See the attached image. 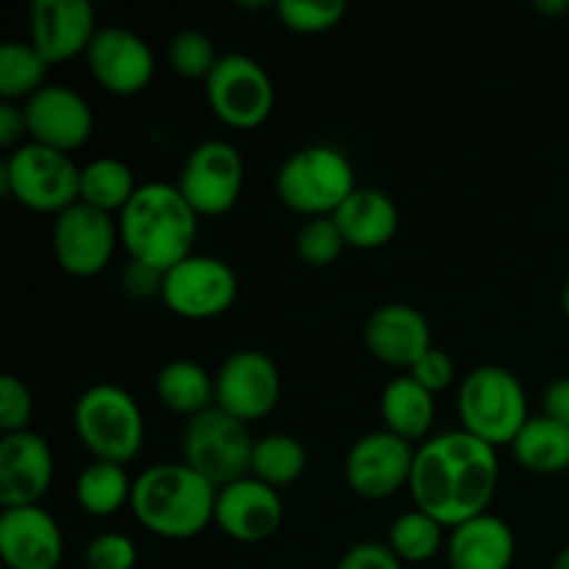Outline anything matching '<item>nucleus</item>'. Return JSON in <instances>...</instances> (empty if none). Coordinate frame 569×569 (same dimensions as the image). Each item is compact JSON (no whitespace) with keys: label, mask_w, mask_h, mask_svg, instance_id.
I'll list each match as a JSON object with an SVG mask.
<instances>
[{"label":"nucleus","mask_w":569,"mask_h":569,"mask_svg":"<svg viewBox=\"0 0 569 569\" xmlns=\"http://www.w3.org/2000/svg\"><path fill=\"white\" fill-rule=\"evenodd\" d=\"M498 450L467 431H448L422 442L411 470L415 506L445 528L487 515L498 489Z\"/></svg>","instance_id":"1"},{"label":"nucleus","mask_w":569,"mask_h":569,"mask_svg":"<svg viewBox=\"0 0 569 569\" xmlns=\"http://www.w3.org/2000/svg\"><path fill=\"white\" fill-rule=\"evenodd\" d=\"M117 226L133 261L167 272L192 256L198 211L172 183H144L120 211Z\"/></svg>","instance_id":"2"},{"label":"nucleus","mask_w":569,"mask_h":569,"mask_svg":"<svg viewBox=\"0 0 569 569\" xmlns=\"http://www.w3.org/2000/svg\"><path fill=\"white\" fill-rule=\"evenodd\" d=\"M217 487L187 465H156L133 481L131 509L161 539H192L214 520Z\"/></svg>","instance_id":"3"},{"label":"nucleus","mask_w":569,"mask_h":569,"mask_svg":"<svg viewBox=\"0 0 569 569\" xmlns=\"http://www.w3.org/2000/svg\"><path fill=\"white\" fill-rule=\"evenodd\" d=\"M459 417L461 431L481 442L511 445L531 420L520 378L498 365L476 367L459 387Z\"/></svg>","instance_id":"4"},{"label":"nucleus","mask_w":569,"mask_h":569,"mask_svg":"<svg viewBox=\"0 0 569 569\" xmlns=\"http://www.w3.org/2000/svg\"><path fill=\"white\" fill-rule=\"evenodd\" d=\"M276 192L298 214L331 217L356 192L353 164L331 144H309L283 161L276 176Z\"/></svg>","instance_id":"5"},{"label":"nucleus","mask_w":569,"mask_h":569,"mask_svg":"<svg viewBox=\"0 0 569 569\" xmlns=\"http://www.w3.org/2000/svg\"><path fill=\"white\" fill-rule=\"evenodd\" d=\"M72 420H76L78 439L98 461L126 467L142 450V411L126 389L111 383L89 387L78 398Z\"/></svg>","instance_id":"6"},{"label":"nucleus","mask_w":569,"mask_h":569,"mask_svg":"<svg viewBox=\"0 0 569 569\" xmlns=\"http://www.w3.org/2000/svg\"><path fill=\"white\" fill-rule=\"evenodd\" d=\"M3 187L26 209L59 217L81 200V170L67 153L28 142L6 159Z\"/></svg>","instance_id":"7"},{"label":"nucleus","mask_w":569,"mask_h":569,"mask_svg":"<svg viewBox=\"0 0 569 569\" xmlns=\"http://www.w3.org/2000/svg\"><path fill=\"white\" fill-rule=\"evenodd\" d=\"M253 445L244 422L211 406L209 411L189 417L183 431V465L192 467L211 487L222 489L248 478Z\"/></svg>","instance_id":"8"},{"label":"nucleus","mask_w":569,"mask_h":569,"mask_svg":"<svg viewBox=\"0 0 569 569\" xmlns=\"http://www.w3.org/2000/svg\"><path fill=\"white\" fill-rule=\"evenodd\" d=\"M206 98L217 120L226 126L256 128L270 117L276 89L259 61L244 53H228L220 56L206 78Z\"/></svg>","instance_id":"9"},{"label":"nucleus","mask_w":569,"mask_h":569,"mask_svg":"<svg viewBox=\"0 0 569 569\" xmlns=\"http://www.w3.org/2000/svg\"><path fill=\"white\" fill-rule=\"evenodd\" d=\"M239 281L231 264L217 256H187L164 272V300L172 315L183 320H211L231 309Z\"/></svg>","instance_id":"10"},{"label":"nucleus","mask_w":569,"mask_h":569,"mask_svg":"<svg viewBox=\"0 0 569 569\" xmlns=\"http://www.w3.org/2000/svg\"><path fill=\"white\" fill-rule=\"evenodd\" d=\"M198 217L226 214L237 206L244 187V161L231 142H200L183 161L176 183Z\"/></svg>","instance_id":"11"},{"label":"nucleus","mask_w":569,"mask_h":569,"mask_svg":"<svg viewBox=\"0 0 569 569\" xmlns=\"http://www.w3.org/2000/svg\"><path fill=\"white\" fill-rule=\"evenodd\" d=\"M117 237L120 226L111 222V214L78 200L53 222L56 261L70 276L92 278L103 272L114 256Z\"/></svg>","instance_id":"12"},{"label":"nucleus","mask_w":569,"mask_h":569,"mask_svg":"<svg viewBox=\"0 0 569 569\" xmlns=\"http://www.w3.org/2000/svg\"><path fill=\"white\" fill-rule=\"evenodd\" d=\"M217 409L253 422L270 415L281 398V372L276 361L261 350H237L222 361L214 378Z\"/></svg>","instance_id":"13"},{"label":"nucleus","mask_w":569,"mask_h":569,"mask_svg":"<svg viewBox=\"0 0 569 569\" xmlns=\"http://www.w3.org/2000/svg\"><path fill=\"white\" fill-rule=\"evenodd\" d=\"M415 456L417 450H411V442L395 437L387 428L367 433L350 448L348 461H345L348 487L367 500L392 498L400 489L409 487Z\"/></svg>","instance_id":"14"},{"label":"nucleus","mask_w":569,"mask_h":569,"mask_svg":"<svg viewBox=\"0 0 569 569\" xmlns=\"http://www.w3.org/2000/svg\"><path fill=\"white\" fill-rule=\"evenodd\" d=\"M22 111H26L31 142L53 148L59 153H70L92 137V109L83 94L61 83H44L33 98L26 100Z\"/></svg>","instance_id":"15"},{"label":"nucleus","mask_w":569,"mask_h":569,"mask_svg":"<svg viewBox=\"0 0 569 569\" xmlns=\"http://www.w3.org/2000/svg\"><path fill=\"white\" fill-rule=\"evenodd\" d=\"M214 522L233 542H264L281 528L283 500L270 483L259 478H242L217 489Z\"/></svg>","instance_id":"16"},{"label":"nucleus","mask_w":569,"mask_h":569,"mask_svg":"<svg viewBox=\"0 0 569 569\" xmlns=\"http://www.w3.org/2000/svg\"><path fill=\"white\" fill-rule=\"evenodd\" d=\"M53 481V453L37 431L3 433L0 439V503L3 509L39 506Z\"/></svg>","instance_id":"17"},{"label":"nucleus","mask_w":569,"mask_h":569,"mask_svg":"<svg viewBox=\"0 0 569 569\" xmlns=\"http://www.w3.org/2000/svg\"><path fill=\"white\" fill-rule=\"evenodd\" d=\"M94 81L111 94H137L153 78V53L139 33L128 28H103L87 50Z\"/></svg>","instance_id":"18"},{"label":"nucleus","mask_w":569,"mask_h":569,"mask_svg":"<svg viewBox=\"0 0 569 569\" xmlns=\"http://www.w3.org/2000/svg\"><path fill=\"white\" fill-rule=\"evenodd\" d=\"M61 556H64V539L42 506H20L0 515L3 569H56Z\"/></svg>","instance_id":"19"},{"label":"nucleus","mask_w":569,"mask_h":569,"mask_svg":"<svg viewBox=\"0 0 569 569\" xmlns=\"http://www.w3.org/2000/svg\"><path fill=\"white\" fill-rule=\"evenodd\" d=\"M365 345L372 359L411 370L433 348L431 326L426 315L409 303L378 306L365 326Z\"/></svg>","instance_id":"20"},{"label":"nucleus","mask_w":569,"mask_h":569,"mask_svg":"<svg viewBox=\"0 0 569 569\" xmlns=\"http://www.w3.org/2000/svg\"><path fill=\"white\" fill-rule=\"evenodd\" d=\"M94 33V9L87 0H37L31 6V44L48 64L89 50Z\"/></svg>","instance_id":"21"},{"label":"nucleus","mask_w":569,"mask_h":569,"mask_svg":"<svg viewBox=\"0 0 569 569\" xmlns=\"http://www.w3.org/2000/svg\"><path fill=\"white\" fill-rule=\"evenodd\" d=\"M515 531L495 515H478L453 528L448 559L453 569H509L515 561Z\"/></svg>","instance_id":"22"},{"label":"nucleus","mask_w":569,"mask_h":569,"mask_svg":"<svg viewBox=\"0 0 569 569\" xmlns=\"http://www.w3.org/2000/svg\"><path fill=\"white\" fill-rule=\"evenodd\" d=\"M333 222L345 242L359 250H376L392 242L400 228V211L381 189L356 187V192L333 211Z\"/></svg>","instance_id":"23"},{"label":"nucleus","mask_w":569,"mask_h":569,"mask_svg":"<svg viewBox=\"0 0 569 569\" xmlns=\"http://www.w3.org/2000/svg\"><path fill=\"white\" fill-rule=\"evenodd\" d=\"M381 417L389 433L406 442H420L433 426V395L411 376L395 378L383 387Z\"/></svg>","instance_id":"24"},{"label":"nucleus","mask_w":569,"mask_h":569,"mask_svg":"<svg viewBox=\"0 0 569 569\" xmlns=\"http://www.w3.org/2000/svg\"><path fill=\"white\" fill-rule=\"evenodd\" d=\"M515 459L528 472L539 476H556L569 470V428L550 420L548 415H537L522 426L517 439L511 442Z\"/></svg>","instance_id":"25"},{"label":"nucleus","mask_w":569,"mask_h":569,"mask_svg":"<svg viewBox=\"0 0 569 569\" xmlns=\"http://www.w3.org/2000/svg\"><path fill=\"white\" fill-rule=\"evenodd\" d=\"M156 395L161 403L176 415L194 417L200 411H209L217 406V387L214 378L189 359L167 361L156 376Z\"/></svg>","instance_id":"26"},{"label":"nucleus","mask_w":569,"mask_h":569,"mask_svg":"<svg viewBox=\"0 0 569 569\" xmlns=\"http://www.w3.org/2000/svg\"><path fill=\"white\" fill-rule=\"evenodd\" d=\"M133 483L126 467L98 461L87 465L76 481V500L89 517L117 515L126 503H131Z\"/></svg>","instance_id":"27"},{"label":"nucleus","mask_w":569,"mask_h":569,"mask_svg":"<svg viewBox=\"0 0 569 569\" xmlns=\"http://www.w3.org/2000/svg\"><path fill=\"white\" fill-rule=\"evenodd\" d=\"M137 189V176L131 167L111 156L89 161L81 170V203L94 206L106 214L126 209Z\"/></svg>","instance_id":"28"},{"label":"nucleus","mask_w":569,"mask_h":569,"mask_svg":"<svg viewBox=\"0 0 569 569\" xmlns=\"http://www.w3.org/2000/svg\"><path fill=\"white\" fill-rule=\"evenodd\" d=\"M306 448L287 433H270L256 439L250 472L270 487H289L298 481L306 470Z\"/></svg>","instance_id":"29"},{"label":"nucleus","mask_w":569,"mask_h":569,"mask_svg":"<svg viewBox=\"0 0 569 569\" xmlns=\"http://www.w3.org/2000/svg\"><path fill=\"white\" fill-rule=\"evenodd\" d=\"M48 61L39 56L33 44L6 42L0 48V98L17 103L28 100L44 87Z\"/></svg>","instance_id":"30"},{"label":"nucleus","mask_w":569,"mask_h":569,"mask_svg":"<svg viewBox=\"0 0 569 569\" xmlns=\"http://www.w3.org/2000/svg\"><path fill=\"white\" fill-rule=\"evenodd\" d=\"M442 545L445 526L420 509L400 515L389 528V548L400 561H409V565L431 561L442 550Z\"/></svg>","instance_id":"31"},{"label":"nucleus","mask_w":569,"mask_h":569,"mask_svg":"<svg viewBox=\"0 0 569 569\" xmlns=\"http://www.w3.org/2000/svg\"><path fill=\"white\" fill-rule=\"evenodd\" d=\"M167 61L181 78H209L220 56L206 33L181 31L167 44Z\"/></svg>","instance_id":"32"},{"label":"nucleus","mask_w":569,"mask_h":569,"mask_svg":"<svg viewBox=\"0 0 569 569\" xmlns=\"http://www.w3.org/2000/svg\"><path fill=\"white\" fill-rule=\"evenodd\" d=\"M348 11L345 0H281L278 17L289 31L322 33L339 26Z\"/></svg>","instance_id":"33"},{"label":"nucleus","mask_w":569,"mask_h":569,"mask_svg":"<svg viewBox=\"0 0 569 569\" xmlns=\"http://www.w3.org/2000/svg\"><path fill=\"white\" fill-rule=\"evenodd\" d=\"M348 248L342 231L333 222V217H311L298 233V256L303 264L317 267H331L333 261L342 256V250Z\"/></svg>","instance_id":"34"},{"label":"nucleus","mask_w":569,"mask_h":569,"mask_svg":"<svg viewBox=\"0 0 569 569\" xmlns=\"http://www.w3.org/2000/svg\"><path fill=\"white\" fill-rule=\"evenodd\" d=\"M89 569H133L137 567V545L126 533H100L83 550Z\"/></svg>","instance_id":"35"},{"label":"nucleus","mask_w":569,"mask_h":569,"mask_svg":"<svg viewBox=\"0 0 569 569\" xmlns=\"http://www.w3.org/2000/svg\"><path fill=\"white\" fill-rule=\"evenodd\" d=\"M33 415V400L26 383L14 376L0 378V428L3 433L28 431Z\"/></svg>","instance_id":"36"},{"label":"nucleus","mask_w":569,"mask_h":569,"mask_svg":"<svg viewBox=\"0 0 569 569\" xmlns=\"http://www.w3.org/2000/svg\"><path fill=\"white\" fill-rule=\"evenodd\" d=\"M120 287L126 298L131 300L161 298V292H164V272L142 264V261L128 259V264L120 272Z\"/></svg>","instance_id":"37"},{"label":"nucleus","mask_w":569,"mask_h":569,"mask_svg":"<svg viewBox=\"0 0 569 569\" xmlns=\"http://www.w3.org/2000/svg\"><path fill=\"white\" fill-rule=\"evenodd\" d=\"M409 376L415 378L417 383H422L428 392L437 395L453 383L456 365H453V359H450V353H445V350H439V348H431L420 361H417L415 367H411Z\"/></svg>","instance_id":"38"},{"label":"nucleus","mask_w":569,"mask_h":569,"mask_svg":"<svg viewBox=\"0 0 569 569\" xmlns=\"http://www.w3.org/2000/svg\"><path fill=\"white\" fill-rule=\"evenodd\" d=\"M337 569H403V561L392 553L389 545L359 542L339 559Z\"/></svg>","instance_id":"39"},{"label":"nucleus","mask_w":569,"mask_h":569,"mask_svg":"<svg viewBox=\"0 0 569 569\" xmlns=\"http://www.w3.org/2000/svg\"><path fill=\"white\" fill-rule=\"evenodd\" d=\"M542 406H545L542 415H548L550 420L561 422V426L569 428V376L556 378L553 383H548Z\"/></svg>","instance_id":"40"},{"label":"nucleus","mask_w":569,"mask_h":569,"mask_svg":"<svg viewBox=\"0 0 569 569\" xmlns=\"http://www.w3.org/2000/svg\"><path fill=\"white\" fill-rule=\"evenodd\" d=\"M22 133H28L26 111L17 109V103L3 100V103H0V144H3V148H11Z\"/></svg>","instance_id":"41"},{"label":"nucleus","mask_w":569,"mask_h":569,"mask_svg":"<svg viewBox=\"0 0 569 569\" xmlns=\"http://www.w3.org/2000/svg\"><path fill=\"white\" fill-rule=\"evenodd\" d=\"M539 11H550V14H559V11H567L569 9V0H539L537 3Z\"/></svg>","instance_id":"42"},{"label":"nucleus","mask_w":569,"mask_h":569,"mask_svg":"<svg viewBox=\"0 0 569 569\" xmlns=\"http://www.w3.org/2000/svg\"><path fill=\"white\" fill-rule=\"evenodd\" d=\"M553 569H569V545H567V548H561L559 553H556Z\"/></svg>","instance_id":"43"},{"label":"nucleus","mask_w":569,"mask_h":569,"mask_svg":"<svg viewBox=\"0 0 569 569\" xmlns=\"http://www.w3.org/2000/svg\"><path fill=\"white\" fill-rule=\"evenodd\" d=\"M561 309H565V315H567V320H569V278H567V283H565V292H561Z\"/></svg>","instance_id":"44"}]
</instances>
